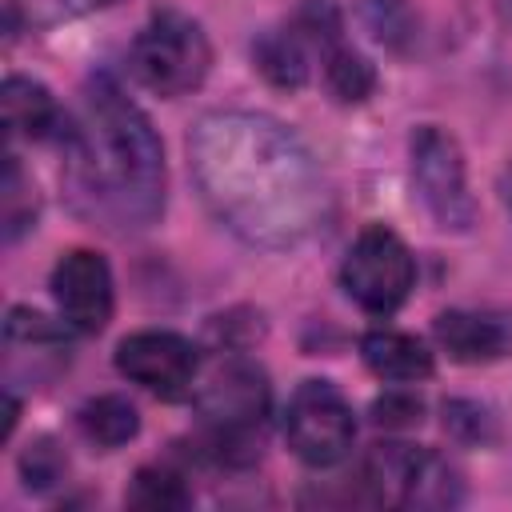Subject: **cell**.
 I'll return each mask as SVG.
<instances>
[{"instance_id":"cell-1","label":"cell","mask_w":512,"mask_h":512,"mask_svg":"<svg viewBox=\"0 0 512 512\" xmlns=\"http://www.w3.org/2000/svg\"><path fill=\"white\" fill-rule=\"evenodd\" d=\"M188 168L208 212L248 244L292 248L328 216L304 140L264 112H208L188 132Z\"/></svg>"},{"instance_id":"cell-2","label":"cell","mask_w":512,"mask_h":512,"mask_svg":"<svg viewBox=\"0 0 512 512\" xmlns=\"http://www.w3.org/2000/svg\"><path fill=\"white\" fill-rule=\"evenodd\" d=\"M76 200L108 228H148L164 208V148L112 76H92L64 132Z\"/></svg>"},{"instance_id":"cell-3","label":"cell","mask_w":512,"mask_h":512,"mask_svg":"<svg viewBox=\"0 0 512 512\" xmlns=\"http://www.w3.org/2000/svg\"><path fill=\"white\" fill-rule=\"evenodd\" d=\"M268 400V376L244 356H228L204 376L196 388V408L208 428V452L220 464H244L260 452Z\"/></svg>"},{"instance_id":"cell-4","label":"cell","mask_w":512,"mask_h":512,"mask_svg":"<svg viewBox=\"0 0 512 512\" xmlns=\"http://www.w3.org/2000/svg\"><path fill=\"white\" fill-rule=\"evenodd\" d=\"M128 68L148 92L176 100L204 84L212 68V44L204 28L180 8H156L128 48Z\"/></svg>"},{"instance_id":"cell-5","label":"cell","mask_w":512,"mask_h":512,"mask_svg":"<svg viewBox=\"0 0 512 512\" xmlns=\"http://www.w3.org/2000/svg\"><path fill=\"white\" fill-rule=\"evenodd\" d=\"M364 488L372 492L376 504H392V508H452L460 504L464 488L456 468L420 444H400V440H384L368 452L364 460Z\"/></svg>"},{"instance_id":"cell-6","label":"cell","mask_w":512,"mask_h":512,"mask_svg":"<svg viewBox=\"0 0 512 512\" xmlns=\"http://www.w3.org/2000/svg\"><path fill=\"white\" fill-rule=\"evenodd\" d=\"M340 284L364 312L388 316L408 300L416 284V260L392 228L368 224L340 264Z\"/></svg>"},{"instance_id":"cell-7","label":"cell","mask_w":512,"mask_h":512,"mask_svg":"<svg viewBox=\"0 0 512 512\" xmlns=\"http://www.w3.org/2000/svg\"><path fill=\"white\" fill-rule=\"evenodd\" d=\"M408 152H412V188H416L424 212L444 232H468L476 220V200L468 192L460 144L444 128L420 124L412 132Z\"/></svg>"},{"instance_id":"cell-8","label":"cell","mask_w":512,"mask_h":512,"mask_svg":"<svg viewBox=\"0 0 512 512\" xmlns=\"http://www.w3.org/2000/svg\"><path fill=\"white\" fill-rule=\"evenodd\" d=\"M284 440L312 468L340 464L356 440L352 404L344 400V392L332 380L296 384V392L288 396V408H284Z\"/></svg>"},{"instance_id":"cell-9","label":"cell","mask_w":512,"mask_h":512,"mask_svg":"<svg viewBox=\"0 0 512 512\" xmlns=\"http://www.w3.org/2000/svg\"><path fill=\"white\" fill-rule=\"evenodd\" d=\"M116 368L160 400H184L196 384V348L180 332L144 328L116 344Z\"/></svg>"},{"instance_id":"cell-10","label":"cell","mask_w":512,"mask_h":512,"mask_svg":"<svg viewBox=\"0 0 512 512\" xmlns=\"http://www.w3.org/2000/svg\"><path fill=\"white\" fill-rule=\"evenodd\" d=\"M52 300L72 332L96 336L112 320V268L92 248H72L52 268Z\"/></svg>"},{"instance_id":"cell-11","label":"cell","mask_w":512,"mask_h":512,"mask_svg":"<svg viewBox=\"0 0 512 512\" xmlns=\"http://www.w3.org/2000/svg\"><path fill=\"white\" fill-rule=\"evenodd\" d=\"M432 332L456 364H488L512 352V312L448 308L432 320Z\"/></svg>"},{"instance_id":"cell-12","label":"cell","mask_w":512,"mask_h":512,"mask_svg":"<svg viewBox=\"0 0 512 512\" xmlns=\"http://www.w3.org/2000/svg\"><path fill=\"white\" fill-rule=\"evenodd\" d=\"M4 128L8 136H24V140H64L68 132V116L60 112L56 96L28 76H8L4 80Z\"/></svg>"},{"instance_id":"cell-13","label":"cell","mask_w":512,"mask_h":512,"mask_svg":"<svg viewBox=\"0 0 512 512\" xmlns=\"http://www.w3.org/2000/svg\"><path fill=\"white\" fill-rule=\"evenodd\" d=\"M360 356L388 384H416V380H428L432 376V352L416 336L396 332V328L368 332L360 340Z\"/></svg>"},{"instance_id":"cell-14","label":"cell","mask_w":512,"mask_h":512,"mask_svg":"<svg viewBox=\"0 0 512 512\" xmlns=\"http://www.w3.org/2000/svg\"><path fill=\"white\" fill-rule=\"evenodd\" d=\"M308 44H316L308 36V28L296 20L288 28H272L256 40L252 56L256 68L276 84V88H300L308 80Z\"/></svg>"},{"instance_id":"cell-15","label":"cell","mask_w":512,"mask_h":512,"mask_svg":"<svg viewBox=\"0 0 512 512\" xmlns=\"http://www.w3.org/2000/svg\"><path fill=\"white\" fill-rule=\"evenodd\" d=\"M320 56H324V84H328V92H332L340 104H360V100L372 96L376 72H372V64H368L352 44H344V40L336 36V40L324 44Z\"/></svg>"},{"instance_id":"cell-16","label":"cell","mask_w":512,"mask_h":512,"mask_svg":"<svg viewBox=\"0 0 512 512\" xmlns=\"http://www.w3.org/2000/svg\"><path fill=\"white\" fill-rule=\"evenodd\" d=\"M76 420H80V432H84L92 444H100V448H120V444H128V440L140 432L136 404L124 400V396H116V392L88 400Z\"/></svg>"},{"instance_id":"cell-17","label":"cell","mask_w":512,"mask_h":512,"mask_svg":"<svg viewBox=\"0 0 512 512\" xmlns=\"http://www.w3.org/2000/svg\"><path fill=\"white\" fill-rule=\"evenodd\" d=\"M124 504L128 508H148V512H176V508H188L192 504V492L184 484V476L176 468H164V464H144L128 492H124Z\"/></svg>"},{"instance_id":"cell-18","label":"cell","mask_w":512,"mask_h":512,"mask_svg":"<svg viewBox=\"0 0 512 512\" xmlns=\"http://www.w3.org/2000/svg\"><path fill=\"white\" fill-rule=\"evenodd\" d=\"M32 220H36V188L28 184L20 160L8 156V164H4V236L16 240Z\"/></svg>"},{"instance_id":"cell-19","label":"cell","mask_w":512,"mask_h":512,"mask_svg":"<svg viewBox=\"0 0 512 512\" xmlns=\"http://www.w3.org/2000/svg\"><path fill=\"white\" fill-rule=\"evenodd\" d=\"M20 472H24V484H28V488L48 492L52 484L64 480L68 460H64V452H60L48 436H40V440H32V444L24 448V456H20Z\"/></svg>"},{"instance_id":"cell-20","label":"cell","mask_w":512,"mask_h":512,"mask_svg":"<svg viewBox=\"0 0 512 512\" xmlns=\"http://www.w3.org/2000/svg\"><path fill=\"white\" fill-rule=\"evenodd\" d=\"M4 336L12 344H64V328L48 324V316L28 312V308H12L4 320Z\"/></svg>"},{"instance_id":"cell-21","label":"cell","mask_w":512,"mask_h":512,"mask_svg":"<svg viewBox=\"0 0 512 512\" xmlns=\"http://www.w3.org/2000/svg\"><path fill=\"white\" fill-rule=\"evenodd\" d=\"M376 424H388V428H408V424H420V400L416 396H400V392H388L384 400H376Z\"/></svg>"},{"instance_id":"cell-22","label":"cell","mask_w":512,"mask_h":512,"mask_svg":"<svg viewBox=\"0 0 512 512\" xmlns=\"http://www.w3.org/2000/svg\"><path fill=\"white\" fill-rule=\"evenodd\" d=\"M444 424H448L460 440H488V432H484L488 412H484V408H476V404H464V400L448 404V408H444Z\"/></svg>"},{"instance_id":"cell-23","label":"cell","mask_w":512,"mask_h":512,"mask_svg":"<svg viewBox=\"0 0 512 512\" xmlns=\"http://www.w3.org/2000/svg\"><path fill=\"white\" fill-rule=\"evenodd\" d=\"M108 0H28V20H60L84 8H100Z\"/></svg>"},{"instance_id":"cell-24","label":"cell","mask_w":512,"mask_h":512,"mask_svg":"<svg viewBox=\"0 0 512 512\" xmlns=\"http://www.w3.org/2000/svg\"><path fill=\"white\" fill-rule=\"evenodd\" d=\"M500 196H504V208L512 212V164H508L504 176H500Z\"/></svg>"}]
</instances>
